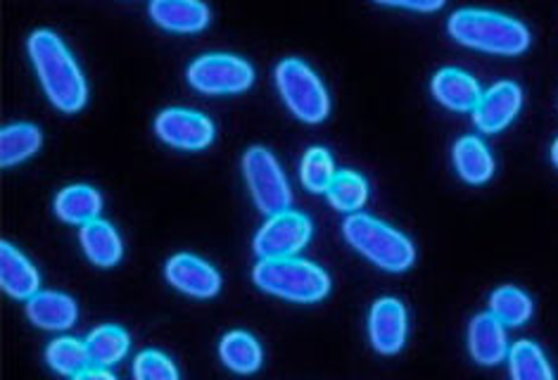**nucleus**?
Instances as JSON below:
<instances>
[{
    "mask_svg": "<svg viewBox=\"0 0 558 380\" xmlns=\"http://www.w3.org/2000/svg\"><path fill=\"white\" fill-rule=\"evenodd\" d=\"M489 311L507 326V329H518V326L533 319V297L515 285H501L489 295Z\"/></svg>",
    "mask_w": 558,
    "mask_h": 380,
    "instance_id": "24",
    "label": "nucleus"
},
{
    "mask_svg": "<svg viewBox=\"0 0 558 380\" xmlns=\"http://www.w3.org/2000/svg\"><path fill=\"white\" fill-rule=\"evenodd\" d=\"M447 0H407L404 8L407 10H416V12H437L445 8Z\"/></svg>",
    "mask_w": 558,
    "mask_h": 380,
    "instance_id": "30",
    "label": "nucleus"
},
{
    "mask_svg": "<svg viewBox=\"0 0 558 380\" xmlns=\"http://www.w3.org/2000/svg\"><path fill=\"white\" fill-rule=\"evenodd\" d=\"M276 88L286 108L304 124H322L330 114V96L322 76L300 58L278 62Z\"/></svg>",
    "mask_w": 558,
    "mask_h": 380,
    "instance_id": "5",
    "label": "nucleus"
},
{
    "mask_svg": "<svg viewBox=\"0 0 558 380\" xmlns=\"http://www.w3.org/2000/svg\"><path fill=\"white\" fill-rule=\"evenodd\" d=\"M46 361L56 373L64 378H84L90 369L86 343L76 338H58L46 347Z\"/></svg>",
    "mask_w": 558,
    "mask_h": 380,
    "instance_id": "25",
    "label": "nucleus"
},
{
    "mask_svg": "<svg viewBox=\"0 0 558 380\" xmlns=\"http://www.w3.org/2000/svg\"><path fill=\"white\" fill-rule=\"evenodd\" d=\"M136 380H179V369L165 352L145 350L134 359Z\"/></svg>",
    "mask_w": 558,
    "mask_h": 380,
    "instance_id": "29",
    "label": "nucleus"
},
{
    "mask_svg": "<svg viewBox=\"0 0 558 380\" xmlns=\"http://www.w3.org/2000/svg\"><path fill=\"white\" fill-rule=\"evenodd\" d=\"M342 235L359 255L388 273H404L416 261L414 243L402 231L390 226L388 221L371 214H348V219L342 221Z\"/></svg>",
    "mask_w": 558,
    "mask_h": 380,
    "instance_id": "3",
    "label": "nucleus"
},
{
    "mask_svg": "<svg viewBox=\"0 0 558 380\" xmlns=\"http://www.w3.org/2000/svg\"><path fill=\"white\" fill-rule=\"evenodd\" d=\"M185 78L205 96H235L255 82V68L231 52H207L189 64Z\"/></svg>",
    "mask_w": 558,
    "mask_h": 380,
    "instance_id": "7",
    "label": "nucleus"
},
{
    "mask_svg": "<svg viewBox=\"0 0 558 380\" xmlns=\"http://www.w3.org/2000/svg\"><path fill=\"white\" fill-rule=\"evenodd\" d=\"M409 317L397 297H380L368 314V340L378 355L392 357L407 343Z\"/></svg>",
    "mask_w": 558,
    "mask_h": 380,
    "instance_id": "11",
    "label": "nucleus"
},
{
    "mask_svg": "<svg viewBox=\"0 0 558 380\" xmlns=\"http://www.w3.org/2000/svg\"><path fill=\"white\" fill-rule=\"evenodd\" d=\"M26 317L44 331H68L78 319V307L68 293L38 291L26 299Z\"/></svg>",
    "mask_w": 558,
    "mask_h": 380,
    "instance_id": "17",
    "label": "nucleus"
},
{
    "mask_svg": "<svg viewBox=\"0 0 558 380\" xmlns=\"http://www.w3.org/2000/svg\"><path fill=\"white\" fill-rule=\"evenodd\" d=\"M509 338L495 314L483 311L469 326V352L481 366H497L509 359Z\"/></svg>",
    "mask_w": 558,
    "mask_h": 380,
    "instance_id": "14",
    "label": "nucleus"
},
{
    "mask_svg": "<svg viewBox=\"0 0 558 380\" xmlns=\"http://www.w3.org/2000/svg\"><path fill=\"white\" fill-rule=\"evenodd\" d=\"M551 162H554V167L558 169V138L554 140V146H551Z\"/></svg>",
    "mask_w": 558,
    "mask_h": 380,
    "instance_id": "32",
    "label": "nucleus"
},
{
    "mask_svg": "<svg viewBox=\"0 0 558 380\" xmlns=\"http://www.w3.org/2000/svg\"><path fill=\"white\" fill-rule=\"evenodd\" d=\"M78 243H82V250L90 265L98 269H112L124 257L122 235L117 233L110 221L100 217L78 229Z\"/></svg>",
    "mask_w": 558,
    "mask_h": 380,
    "instance_id": "18",
    "label": "nucleus"
},
{
    "mask_svg": "<svg viewBox=\"0 0 558 380\" xmlns=\"http://www.w3.org/2000/svg\"><path fill=\"white\" fill-rule=\"evenodd\" d=\"M155 134L167 146L197 152L211 146L215 140V122L207 114L185 108H167L155 117Z\"/></svg>",
    "mask_w": 558,
    "mask_h": 380,
    "instance_id": "9",
    "label": "nucleus"
},
{
    "mask_svg": "<svg viewBox=\"0 0 558 380\" xmlns=\"http://www.w3.org/2000/svg\"><path fill=\"white\" fill-rule=\"evenodd\" d=\"M509 373L515 380H554V369L533 340H518L509 350Z\"/></svg>",
    "mask_w": 558,
    "mask_h": 380,
    "instance_id": "26",
    "label": "nucleus"
},
{
    "mask_svg": "<svg viewBox=\"0 0 558 380\" xmlns=\"http://www.w3.org/2000/svg\"><path fill=\"white\" fill-rule=\"evenodd\" d=\"M150 20L174 34H197L211 20L205 0H150Z\"/></svg>",
    "mask_w": 558,
    "mask_h": 380,
    "instance_id": "15",
    "label": "nucleus"
},
{
    "mask_svg": "<svg viewBox=\"0 0 558 380\" xmlns=\"http://www.w3.org/2000/svg\"><path fill=\"white\" fill-rule=\"evenodd\" d=\"M430 90L437 102L454 112H473L485 94L477 78L459 68H442L440 72H435Z\"/></svg>",
    "mask_w": 558,
    "mask_h": 380,
    "instance_id": "13",
    "label": "nucleus"
},
{
    "mask_svg": "<svg viewBox=\"0 0 558 380\" xmlns=\"http://www.w3.org/2000/svg\"><path fill=\"white\" fill-rule=\"evenodd\" d=\"M451 160H454L457 174L471 186H483L495 176V157L485 140L477 136H461L451 150Z\"/></svg>",
    "mask_w": 558,
    "mask_h": 380,
    "instance_id": "19",
    "label": "nucleus"
},
{
    "mask_svg": "<svg viewBox=\"0 0 558 380\" xmlns=\"http://www.w3.org/2000/svg\"><path fill=\"white\" fill-rule=\"evenodd\" d=\"M312 219L295 209H286L267 217L264 226L255 235V255L259 259H283L298 257L312 241Z\"/></svg>",
    "mask_w": 558,
    "mask_h": 380,
    "instance_id": "8",
    "label": "nucleus"
},
{
    "mask_svg": "<svg viewBox=\"0 0 558 380\" xmlns=\"http://www.w3.org/2000/svg\"><path fill=\"white\" fill-rule=\"evenodd\" d=\"M0 285L10 297L24 303L41 291V273L34 261L8 241L0 245Z\"/></svg>",
    "mask_w": 558,
    "mask_h": 380,
    "instance_id": "16",
    "label": "nucleus"
},
{
    "mask_svg": "<svg viewBox=\"0 0 558 380\" xmlns=\"http://www.w3.org/2000/svg\"><path fill=\"white\" fill-rule=\"evenodd\" d=\"M380 5H390V8H404L407 0H376Z\"/></svg>",
    "mask_w": 558,
    "mask_h": 380,
    "instance_id": "31",
    "label": "nucleus"
},
{
    "mask_svg": "<svg viewBox=\"0 0 558 380\" xmlns=\"http://www.w3.org/2000/svg\"><path fill=\"white\" fill-rule=\"evenodd\" d=\"M219 357L226 369H231L233 373H241V376H250L262 369L264 352H262L259 340L252 333L231 331L221 338Z\"/></svg>",
    "mask_w": 558,
    "mask_h": 380,
    "instance_id": "21",
    "label": "nucleus"
},
{
    "mask_svg": "<svg viewBox=\"0 0 558 380\" xmlns=\"http://www.w3.org/2000/svg\"><path fill=\"white\" fill-rule=\"evenodd\" d=\"M52 209H56L58 219L64 221V224L84 226V224H88V221L100 217L102 195L93 186H86V183H76V186L62 188L56 195Z\"/></svg>",
    "mask_w": 558,
    "mask_h": 380,
    "instance_id": "20",
    "label": "nucleus"
},
{
    "mask_svg": "<svg viewBox=\"0 0 558 380\" xmlns=\"http://www.w3.org/2000/svg\"><path fill=\"white\" fill-rule=\"evenodd\" d=\"M165 277L179 293L195 299L217 297L221 291V273L209 261L191 253L171 257L165 267Z\"/></svg>",
    "mask_w": 558,
    "mask_h": 380,
    "instance_id": "10",
    "label": "nucleus"
},
{
    "mask_svg": "<svg viewBox=\"0 0 558 380\" xmlns=\"http://www.w3.org/2000/svg\"><path fill=\"white\" fill-rule=\"evenodd\" d=\"M44 146L41 128L29 122L8 124L0 131V162L3 167H15L29 160Z\"/></svg>",
    "mask_w": 558,
    "mask_h": 380,
    "instance_id": "22",
    "label": "nucleus"
},
{
    "mask_svg": "<svg viewBox=\"0 0 558 380\" xmlns=\"http://www.w3.org/2000/svg\"><path fill=\"white\" fill-rule=\"evenodd\" d=\"M523 108V88L515 82H497L492 84L477 108L471 112L475 126L483 131V134H499V131L507 128L518 112Z\"/></svg>",
    "mask_w": 558,
    "mask_h": 380,
    "instance_id": "12",
    "label": "nucleus"
},
{
    "mask_svg": "<svg viewBox=\"0 0 558 380\" xmlns=\"http://www.w3.org/2000/svg\"><path fill=\"white\" fill-rule=\"evenodd\" d=\"M338 174L333 155H330L322 146H312L307 152L302 155L300 162V183L304 191H310L314 195H322L328 191L330 183H333Z\"/></svg>",
    "mask_w": 558,
    "mask_h": 380,
    "instance_id": "28",
    "label": "nucleus"
},
{
    "mask_svg": "<svg viewBox=\"0 0 558 380\" xmlns=\"http://www.w3.org/2000/svg\"><path fill=\"white\" fill-rule=\"evenodd\" d=\"M252 281L262 293L281 297L286 303L314 305L330 293V277L324 267L310 259L283 257V259H259L252 269Z\"/></svg>",
    "mask_w": 558,
    "mask_h": 380,
    "instance_id": "4",
    "label": "nucleus"
},
{
    "mask_svg": "<svg viewBox=\"0 0 558 380\" xmlns=\"http://www.w3.org/2000/svg\"><path fill=\"white\" fill-rule=\"evenodd\" d=\"M90 366H102V369H110L119 361H124L131 350V338L124 329L119 326H98L93 329L86 338Z\"/></svg>",
    "mask_w": 558,
    "mask_h": 380,
    "instance_id": "23",
    "label": "nucleus"
},
{
    "mask_svg": "<svg viewBox=\"0 0 558 380\" xmlns=\"http://www.w3.org/2000/svg\"><path fill=\"white\" fill-rule=\"evenodd\" d=\"M243 176L247 191L262 214L286 212L292 205V191L281 162L264 146H252L243 155Z\"/></svg>",
    "mask_w": 558,
    "mask_h": 380,
    "instance_id": "6",
    "label": "nucleus"
},
{
    "mask_svg": "<svg viewBox=\"0 0 558 380\" xmlns=\"http://www.w3.org/2000/svg\"><path fill=\"white\" fill-rule=\"evenodd\" d=\"M26 48L48 100L64 114L84 110L88 102L86 76L62 38L50 29H36Z\"/></svg>",
    "mask_w": 558,
    "mask_h": 380,
    "instance_id": "1",
    "label": "nucleus"
},
{
    "mask_svg": "<svg viewBox=\"0 0 558 380\" xmlns=\"http://www.w3.org/2000/svg\"><path fill=\"white\" fill-rule=\"evenodd\" d=\"M447 29L457 44L489 52V56L515 58L530 48V29L515 17L485 8H461L449 17Z\"/></svg>",
    "mask_w": 558,
    "mask_h": 380,
    "instance_id": "2",
    "label": "nucleus"
},
{
    "mask_svg": "<svg viewBox=\"0 0 558 380\" xmlns=\"http://www.w3.org/2000/svg\"><path fill=\"white\" fill-rule=\"evenodd\" d=\"M326 198L342 214L362 212L368 200V181L362 174L352 172V169H342L328 186Z\"/></svg>",
    "mask_w": 558,
    "mask_h": 380,
    "instance_id": "27",
    "label": "nucleus"
}]
</instances>
